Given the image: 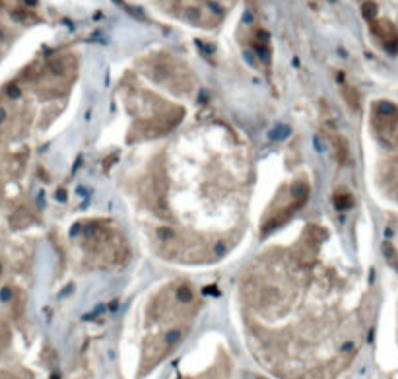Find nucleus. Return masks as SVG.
<instances>
[{"label":"nucleus","mask_w":398,"mask_h":379,"mask_svg":"<svg viewBox=\"0 0 398 379\" xmlns=\"http://www.w3.org/2000/svg\"><path fill=\"white\" fill-rule=\"evenodd\" d=\"M289 194H291L293 206H295V208H299V206H303V202L309 198V185H307L305 181H297V183H293V185H291Z\"/></svg>","instance_id":"nucleus-4"},{"label":"nucleus","mask_w":398,"mask_h":379,"mask_svg":"<svg viewBox=\"0 0 398 379\" xmlns=\"http://www.w3.org/2000/svg\"><path fill=\"white\" fill-rule=\"evenodd\" d=\"M0 379H18V378H14V376H0Z\"/></svg>","instance_id":"nucleus-18"},{"label":"nucleus","mask_w":398,"mask_h":379,"mask_svg":"<svg viewBox=\"0 0 398 379\" xmlns=\"http://www.w3.org/2000/svg\"><path fill=\"white\" fill-rule=\"evenodd\" d=\"M6 92H8V95H10V97H18V95H20V90H18V86H16V84H10V86L6 88Z\"/></svg>","instance_id":"nucleus-14"},{"label":"nucleus","mask_w":398,"mask_h":379,"mask_svg":"<svg viewBox=\"0 0 398 379\" xmlns=\"http://www.w3.org/2000/svg\"><path fill=\"white\" fill-rule=\"evenodd\" d=\"M24 167H26V154L12 156V159H10V173L12 175H22Z\"/></svg>","instance_id":"nucleus-9"},{"label":"nucleus","mask_w":398,"mask_h":379,"mask_svg":"<svg viewBox=\"0 0 398 379\" xmlns=\"http://www.w3.org/2000/svg\"><path fill=\"white\" fill-rule=\"evenodd\" d=\"M362 12H363L365 20H369V22L377 20V6H375L373 2H365V4H363V8H362Z\"/></svg>","instance_id":"nucleus-12"},{"label":"nucleus","mask_w":398,"mask_h":379,"mask_svg":"<svg viewBox=\"0 0 398 379\" xmlns=\"http://www.w3.org/2000/svg\"><path fill=\"white\" fill-rule=\"evenodd\" d=\"M342 92H344V99L348 101V105H350L354 111H358V109H360V95H358V92H356L354 88H350V86H346Z\"/></svg>","instance_id":"nucleus-10"},{"label":"nucleus","mask_w":398,"mask_h":379,"mask_svg":"<svg viewBox=\"0 0 398 379\" xmlns=\"http://www.w3.org/2000/svg\"><path fill=\"white\" fill-rule=\"evenodd\" d=\"M371 126L383 146L398 150V105L385 99L375 101L371 111Z\"/></svg>","instance_id":"nucleus-1"},{"label":"nucleus","mask_w":398,"mask_h":379,"mask_svg":"<svg viewBox=\"0 0 398 379\" xmlns=\"http://www.w3.org/2000/svg\"><path fill=\"white\" fill-rule=\"evenodd\" d=\"M24 4H26V6H35L37 0H24Z\"/></svg>","instance_id":"nucleus-17"},{"label":"nucleus","mask_w":398,"mask_h":379,"mask_svg":"<svg viewBox=\"0 0 398 379\" xmlns=\"http://www.w3.org/2000/svg\"><path fill=\"white\" fill-rule=\"evenodd\" d=\"M381 185L391 198L398 200V156L385 161L381 167Z\"/></svg>","instance_id":"nucleus-3"},{"label":"nucleus","mask_w":398,"mask_h":379,"mask_svg":"<svg viewBox=\"0 0 398 379\" xmlns=\"http://www.w3.org/2000/svg\"><path fill=\"white\" fill-rule=\"evenodd\" d=\"M0 272H2V263H0Z\"/></svg>","instance_id":"nucleus-19"},{"label":"nucleus","mask_w":398,"mask_h":379,"mask_svg":"<svg viewBox=\"0 0 398 379\" xmlns=\"http://www.w3.org/2000/svg\"><path fill=\"white\" fill-rule=\"evenodd\" d=\"M0 298H2V302H8V300L12 298V290H10V288H4V290L0 292Z\"/></svg>","instance_id":"nucleus-15"},{"label":"nucleus","mask_w":398,"mask_h":379,"mask_svg":"<svg viewBox=\"0 0 398 379\" xmlns=\"http://www.w3.org/2000/svg\"><path fill=\"white\" fill-rule=\"evenodd\" d=\"M334 204H336V208L340 210H346V208H350L352 204H354V198H352V194L348 192V190L340 189L334 194Z\"/></svg>","instance_id":"nucleus-8"},{"label":"nucleus","mask_w":398,"mask_h":379,"mask_svg":"<svg viewBox=\"0 0 398 379\" xmlns=\"http://www.w3.org/2000/svg\"><path fill=\"white\" fill-rule=\"evenodd\" d=\"M177 300L183 302V303H190L194 300V292L188 284H181L177 288Z\"/></svg>","instance_id":"nucleus-11"},{"label":"nucleus","mask_w":398,"mask_h":379,"mask_svg":"<svg viewBox=\"0 0 398 379\" xmlns=\"http://www.w3.org/2000/svg\"><path fill=\"white\" fill-rule=\"evenodd\" d=\"M4 121H6V111L0 107V126L4 125Z\"/></svg>","instance_id":"nucleus-16"},{"label":"nucleus","mask_w":398,"mask_h":379,"mask_svg":"<svg viewBox=\"0 0 398 379\" xmlns=\"http://www.w3.org/2000/svg\"><path fill=\"white\" fill-rule=\"evenodd\" d=\"M332 146H334V156H336L338 163H346L350 159V146L348 140L344 136H334L332 138Z\"/></svg>","instance_id":"nucleus-5"},{"label":"nucleus","mask_w":398,"mask_h":379,"mask_svg":"<svg viewBox=\"0 0 398 379\" xmlns=\"http://www.w3.org/2000/svg\"><path fill=\"white\" fill-rule=\"evenodd\" d=\"M371 32L379 39V43L383 45V49L391 55L398 53V32L397 28L389 22V20H373L371 22Z\"/></svg>","instance_id":"nucleus-2"},{"label":"nucleus","mask_w":398,"mask_h":379,"mask_svg":"<svg viewBox=\"0 0 398 379\" xmlns=\"http://www.w3.org/2000/svg\"><path fill=\"white\" fill-rule=\"evenodd\" d=\"M181 341H183V331H181V329H171V331H167V335H165V339H163V344H165L167 352H169L171 348L177 346Z\"/></svg>","instance_id":"nucleus-7"},{"label":"nucleus","mask_w":398,"mask_h":379,"mask_svg":"<svg viewBox=\"0 0 398 379\" xmlns=\"http://www.w3.org/2000/svg\"><path fill=\"white\" fill-rule=\"evenodd\" d=\"M31 224V214L28 208H18L12 216H10V226L14 229H24Z\"/></svg>","instance_id":"nucleus-6"},{"label":"nucleus","mask_w":398,"mask_h":379,"mask_svg":"<svg viewBox=\"0 0 398 379\" xmlns=\"http://www.w3.org/2000/svg\"><path fill=\"white\" fill-rule=\"evenodd\" d=\"M177 235H175V231L171 229V227H159L157 229V239H161V241H173Z\"/></svg>","instance_id":"nucleus-13"}]
</instances>
